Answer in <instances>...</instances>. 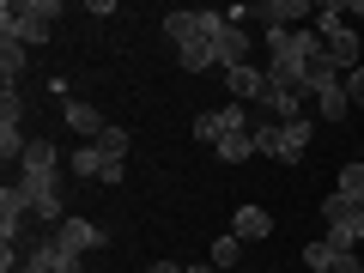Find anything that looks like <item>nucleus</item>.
Instances as JSON below:
<instances>
[{
  "label": "nucleus",
  "mask_w": 364,
  "mask_h": 273,
  "mask_svg": "<svg viewBox=\"0 0 364 273\" xmlns=\"http://www.w3.org/2000/svg\"><path fill=\"white\" fill-rule=\"evenodd\" d=\"M213 152H219V164H249V158H255V134H231V140H219Z\"/></svg>",
  "instance_id": "22"
},
{
  "label": "nucleus",
  "mask_w": 364,
  "mask_h": 273,
  "mask_svg": "<svg viewBox=\"0 0 364 273\" xmlns=\"http://www.w3.org/2000/svg\"><path fill=\"white\" fill-rule=\"evenodd\" d=\"M91 146H97V152H104V158H128V146H134V134L122 128V122H109V128L97 134V140H91Z\"/></svg>",
  "instance_id": "23"
},
{
  "label": "nucleus",
  "mask_w": 364,
  "mask_h": 273,
  "mask_svg": "<svg viewBox=\"0 0 364 273\" xmlns=\"http://www.w3.org/2000/svg\"><path fill=\"white\" fill-rule=\"evenodd\" d=\"M213 67H219V73L249 67V31H243V25H231V18L219 25V37H213Z\"/></svg>",
  "instance_id": "10"
},
{
  "label": "nucleus",
  "mask_w": 364,
  "mask_h": 273,
  "mask_svg": "<svg viewBox=\"0 0 364 273\" xmlns=\"http://www.w3.org/2000/svg\"><path fill=\"white\" fill-rule=\"evenodd\" d=\"M146 273H188V261H146Z\"/></svg>",
  "instance_id": "32"
},
{
  "label": "nucleus",
  "mask_w": 364,
  "mask_h": 273,
  "mask_svg": "<svg viewBox=\"0 0 364 273\" xmlns=\"http://www.w3.org/2000/svg\"><path fill=\"white\" fill-rule=\"evenodd\" d=\"M6 273H43V267H37V261L25 255V261H18V267H6Z\"/></svg>",
  "instance_id": "34"
},
{
  "label": "nucleus",
  "mask_w": 364,
  "mask_h": 273,
  "mask_svg": "<svg viewBox=\"0 0 364 273\" xmlns=\"http://www.w3.org/2000/svg\"><path fill=\"white\" fill-rule=\"evenodd\" d=\"M328 55H334L346 73H352V67H364V31H352V25L334 31V37H328Z\"/></svg>",
  "instance_id": "18"
},
{
  "label": "nucleus",
  "mask_w": 364,
  "mask_h": 273,
  "mask_svg": "<svg viewBox=\"0 0 364 273\" xmlns=\"http://www.w3.org/2000/svg\"><path fill=\"white\" fill-rule=\"evenodd\" d=\"M188 273H219V267H213V261H188Z\"/></svg>",
  "instance_id": "35"
},
{
  "label": "nucleus",
  "mask_w": 364,
  "mask_h": 273,
  "mask_svg": "<svg viewBox=\"0 0 364 273\" xmlns=\"http://www.w3.org/2000/svg\"><path fill=\"white\" fill-rule=\"evenodd\" d=\"M25 152H31V140H25V97L6 91V97H0V158L18 164Z\"/></svg>",
  "instance_id": "5"
},
{
  "label": "nucleus",
  "mask_w": 364,
  "mask_h": 273,
  "mask_svg": "<svg viewBox=\"0 0 364 273\" xmlns=\"http://www.w3.org/2000/svg\"><path fill=\"white\" fill-rule=\"evenodd\" d=\"M231 237H243V243H261V237H273V213H267V207H255V200H249V207H237V213H231Z\"/></svg>",
  "instance_id": "14"
},
{
  "label": "nucleus",
  "mask_w": 364,
  "mask_h": 273,
  "mask_svg": "<svg viewBox=\"0 0 364 273\" xmlns=\"http://www.w3.org/2000/svg\"><path fill=\"white\" fill-rule=\"evenodd\" d=\"M346 97H352V109H364V67L346 73Z\"/></svg>",
  "instance_id": "30"
},
{
  "label": "nucleus",
  "mask_w": 364,
  "mask_h": 273,
  "mask_svg": "<svg viewBox=\"0 0 364 273\" xmlns=\"http://www.w3.org/2000/svg\"><path fill=\"white\" fill-rule=\"evenodd\" d=\"M31 67V49L25 43H0V79H6V91H18V73Z\"/></svg>",
  "instance_id": "20"
},
{
  "label": "nucleus",
  "mask_w": 364,
  "mask_h": 273,
  "mask_svg": "<svg viewBox=\"0 0 364 273\" xmlns=\"http://www.w3.org/2000/svg\"><path fill=\"white\" fill-rule=\"evenodd\" d=\"M249 18H261V31L279 37V31H304V18H316V6L310 0H261Z\"/></svg>",
  "instance_id": "8"
},
{
  "label": "nucleus",
  "mask_w": 364,
  "mask_h": 273,
  "mask_svg": "<svg viewBox=\"0 0 364 273\" xmlns=\"http://www.w3.org/2000/svg\"><path fill=\"white\" fill-rule=\"evenodd\" d=\"M310 140H316V122L310 116H304V122H279V164H298Z\"/></svg>",
  "instance_id": "16"
},
{
  "label": "nucleus",
  "mask_w": 364,
  "mask_h": 273,
  "mask_svg": "<svg viewBox=\"0 0 364 273\" xmlns=\"http://www.w3.org/2000/svg\"><path fill=\"white\" fill-rule=\"evenodd\" d=\"M255 109H261L267 122H304V85L267 73V79H261V104H255Z\"/></svg>",
  "instance_id": "4"
},
{
  "label": "nucleus",
  "mask_w": 364,
  "mask_h": 273,
  "mask_svg": "<svg viewBox=\"0 0 364 273\" xmlns=\"http://www.w3.org/2000/svg\"><path fill=\"white\" fill-rule=\"evenodd\" d=\"M176 61L188 67V73H207V67H213V37H200V43H188V49H176Z\"/></svg>",
  "instance_id": "24"
},
{
  "label": "nucleus",
  "mask_w": 364,
  "mask_h": 273,
  "mask_svg": "<svg viewBox=\"0 0 364 273\" xmlns=\"http://www.w3.org/2000/svg\"><path fill=\"white\" fill-rule=\"evenodd\" d=\"M18 182H31V188H55V146L49 140H31V152L18 158Z\"/></svg>",
  "instance_id": "11"
},
{
  "label": "nucleus",
  "mask_w": 364,
  "mask_h": 273,
  "mask_svg": "<svg viewBox=\"0 0 364 273\" xmlns=\"http://www.w3.org/2000/svg\"><path fill=\"white\" fill-rule=\"evenodd\" d=\"M316 55H328V43L316 37L310 25L304 31H279V37H267V73L291 79V85H304V73H310Z\"/></svg>",
  "instance_id": "2"
},
{
  "label": "nucleus",
  "mask_w": 364,
  "mask_h": 273,
  "mask_svg": "<svg viewBox=\"0 0 364 273\" xmlns=\"http://www.w3.org/2000/svg\"><path fill=\"white\" fill-rule=\"evenodd\" d=\"M316 116H322V122H346V116H352V97H346V85L322 91V97H316Z\"/></svg>",
  "instance_id": "21"
},
{
  "label": "nucleus",
  "mask_w": 364,
  "mask_h": 273,
  "mask_svg": "<svg viewBox=\"0 0 364 273\" xmlns=\"http://www.w3.org/2000/svg\"><path fill=\"white\" fill-rule=\"evenodd\" d=\"M322 219H328V243L364 255V207H352L346 195H328L322 200Z\"/></svg>",
  "instance_id": "3"
},
{
  "label": "nucleus",
  "mask_w": 364,
  "mask_h": 273,
  "mask_svg": "<svg viewBox=\"0 0 364 273\" xmlns=\"http://www.w3.org/2000/svg\"><path fill=\"white\" fill-rule=\"evenodd\" d=\"M358 158H364V152H358Z\"/></svg>",
  "instance_id": "36"
},
{
  "label": "nucleus",
  "mask_w": 364,
  "mask_h": 273,
  "mask_svg": "<svg viewBox=\"0 0 364 273\" xmlns=\"http://www.w3.org/2000/svg\"><path fill=\"white\" fill-rule=\"evenodd\" d=\"M237 261H243V237H231V231H225L219 243H213V267H237Z\"/></svg>",
  "instance_id": "29"
},
{
  "label": "nucleus",
  "mask_w": 364,
  "mask_h": 273,
  "mask_svg": "<svg viewBox=\"0 0 364 273\" xmlns=\"http://www.w3.org/2000/svg\"><path fill=\"white\" fill-rule=\"evenodd\" d=\"M25 231H31V207H25V195H18L13 182H6V188H0V237H6V249Z\"/></svg>",
  "instance_id": "12"
},
{
  "label": "nucleus",
  "mask_w": 364,
  "mask_h": 273,
  "mask_svg": "<svg viewBox=\"0 0 364 273\" xmlns=\"http://www.w3.org/2000/svg\"><path fill=\"white\" fill-rule=\"evenodd\" d=\"M346 6V18H364V0H340Z\"/></svg>",
  "instance_id": "33"
},
{
  "label": "nucleus",
  "mask_w": 364,
  "mask_h": 273,
  "mask_svg": "<svg viewBox=\"0 0 364 273\" xmlns=\"http://www.w3.org/2000/svg\"><path fill=\"white\" fill-rule=\"evenodd\" d=\"M261 79H267V67H231V73H225L231 104H261Z\"/></svg>",
  "instance_id": "15"
},
{
  "label": "nucleus",
  "mask_w": 364,
  "mask_h": 273,
  "mask_svg": "<svg viewBox=\"0 0 364 273\" xmlns=\"http://www.w3.org/2000/svg\"><path fill=\"white\" fill-rule=\"evenodd\" d=\"M334 195H346L352 207H364V158H358V164H346V170H340V188H334Z\"/></svg>",
  "instance_id": "26"
},
{
  "label": "nucleus",
  "mask_w": 364,
  "mask_h": 273,
  "mask_svg": "<svg viewBox=\"0 0 364 273\" xmlns=\"http://www.w3.org/2000/svg\"><path fill=\"white\" fill-rule=\"evenodd\" d=\"M55 18H61L55 0H6V6H0V43H25V49H37V43L55 37Z\"/></svg>",
  "instance_id": "1"
},
{
  "label": "nucleus",
  "mask_w": 364,
  "mask_h": 273,
  "mask_svg": "<svg viewBox=\"0 0 364 273\" xmlns=\"http://www.w3.org/2000/svg\"><path fill=\"white\" fill-rule=\"evenodd\" d=\"M31 261H37L43 273H85V261H79V255H67L61 243H37V249H31Z\"/></svg>",
  "instance_id": "19"
},
{
  "label": "nucleus",
  "mask_w": 364,
  "mask_h": 273,
  "mask_svg": "<svg viewBox=\"0 0 364 273\" xmlns=\"http://www.w3.org/2000/svg\"><path fill=\"white\" fill-rule=\"evenodd\" d=\"M334 85H346V67H340L334 55H316L310 73H304V91H310V97H322V91H334Z\"/></svg>",
  "instance_id": "17"
},
{
  "label": "nucleus",
  "mask_w": 364,
  "mask_h": 273,
  "mask_svg": "<svg viewBox=\"0 0 364 273\" xmlns=\"http://www.w3.org/2000/svg\"><path fill=\"white\" fill-rule=\"evenodd\" d=\"M225 13H188V6H176V13H164V37L176 43V49H188V43L200 37H219Z\"/></svg>",
  "instance_id": "6"
},
{
  "label": "nucleus",
  "mask_w": 364,
  "mask_h": 273,
  "mask_svg": "<svg viewBox=\"0 0 364 273\" xmlns=\"http://www.w3.org/2000/svg\"><path fill=\"white\" fill-rule=\"evenodd\" d=\"M61 116H67V128H73L79 134V140H97V134H104L109 128V116H104V109H97V104H85V97H67V104H61Z\"/></svg>",
  "instance_id": "13"
},
{
  "label": "nucleus",
  "mask_w": 364,
  "mask_h": 273,
  "mask_svg": "<svg viewBox=\"0 0 364 273\" xmlns=\"http://www.w3.org/2000/svg\"><path fill=\"white\" fill-rule=\"evenodd\" d=\"M67 164H73V176H104V164H109V158L97 152V146H79V152L67 158Z\"/></svg>",
  "instance_id": "27"
},
{
  "label": "nucleus",
  "mask_w": 364,
  "mask_h": 273,
  "mask_svg": "<svg viewBox=\"0 0 364 273\" xmlns=\"http://www.w3.org/2000/svg\"><path fill=\"white\" fill-rule=\"evenodd\" d=\"M55 243H61L67 255H79V261H85V255H97V249H104L109 237L97 231V225H91V219H79V213H67V219L55 225Z\"/></svg>",
  "instance_id": "9"
},
{
  "label": "nucleus",
  "mask_w": 364,
  "mask_h": 273,
  "mask_svg": "<svg viewBox=\"0 0 364 273\" xmlns=\"http://www.w3.org/2000/svg\"><path fill=\"white\" fill-rule=\"evenodd\" d=\"M328 267H334V243H328V237L304 243V273H328Z\"/></svg>",
  "instance_id": "25"
},
{
  "label": "nucleus",
  "mask_w": 364,
  "mask_h": 273,
  "mask_svg": "<svg viewBox=\"0 0 364 273\" xmlns=\"http://www.w3.org/2000/svg\"><path fill=\"white\" fill-rule=\"evenodd\" d=\"M122 176H128V164H122V158H109V164H104V176H97V182H109V188H116Z\"/></svg>",
  "instance_id": "31"
},
{
  "label": "nucleus",
  "mask_w": 364,
  "mask_h": 273,
  "mask_svg": "<svg viewBox=\"0 0 364 273\" xmlns=\"http://www.w3.org/2000/svg\"><path fill=\"white\" fill-rule=\"evenodd\" d=\"M231 134H249V104H225V109L195 116V140L200 146H219V140H231Z\"/></svg>",
  "instance_id": "7"
},
{
  "label": "nucleus",
  "mask_w": 364,
  "mask_h": 273,
  "mask_svg": "<svg viewBox=\"0 0 364 273\" xmlns=\"http://www.w3.org/2000/svg\"><path fill=\"white\" fill-rule=\"evenodd\" d=\"M255 158H279V122H255Z\"/></svg>",
  "instance_id": "28"
}]
</instances>
